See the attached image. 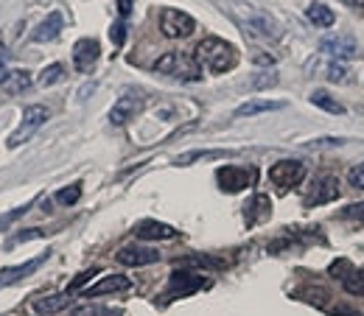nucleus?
Listing matches in <instances>:
<instances>
[{"label": "nucleus", "instance_id": "obj_1", "mask_svg": "<svg viewBox=\"0 0 364 316\" xmlns=\"http://www.w3.org/2000/svg\"><path fill=\"white\" fill-rule=\"evenodd\" d=\"M193 59L199 62L202 70L222 76V73H228L238 65V50L222 37H205L199 45L193 48Z\"/></svg>", "mask_w": 364, "mask_h": 316}, {"label": "nucleus", "instance_id": "obj_2", "mask_svg": "<svg viewBox=\"0 0 364 316\" xmlns=\"http://www.w3.org/2000/svg\"><path fill=\"white\" fill-rule=\"evenodd\" d=\"M151 67H154V73L168 76V79H177V82H199L202 79V67L193 59V53H182V50L163 53Z\"/></svg>", "mask_w": 364, "mask_h": 316}, {"label": "nucleus", "instance_id": "obj_3", "mask_svg": "<svg viewBox=\"0 0 364 316\" xmlns=\"http://www.w3.org/2000/svg\"><path fill=\"white\" fill-rule=\"evenodd\" d=\"M232 9H235V17L241 20V26L252 37H261V40H277L280 37V23L272 14H267L264 9H255L250 3H235Z\"/></svg>", "mask_w": 364, "mask_h": 316}, {"label": "nucleus", "instance_id": "obj_4", "mask_svg": "<svg viewBox=\"0 0 364 316\" xmlns=\"http://www.w3.org/2000/svg\"><path fill=\"white\" fill-rule=\"evenodd\" d=\"M48 118H50V109H48L46 104H31V107L23 112L20 126H17L11 135L6 137V146H9V148H17V146L28 143L31 137H34L40 129H43V126H46Z\"/></svg>", "mask_w": 364, "mask_h": 316}, {"label": "nucleus", "instance_id": "obj_5", "mask_svg": "<svg viewBox=\"0 0 364 316\" xmlns=\"http://www.w3.org/2000/svg\"><path fill=\"white\" fill-rule=\"evenodd\" d=\"M160 31L168 40H185L196 31V20L180 9H163L160 11Z\"/></svg>", "mask_w": 364, "mask_h": 316}, {"label": "nucleus", "instance_id": "obj_6", "mask_svg": "<svg viewBox=\"0 0 364 316\" xmlns=\"http://www.w3.org/2000/svg\"><path fill=\"white\" fill-rule=\"evenodd\" d=\"M269 180L280 193H286L306 180V165L300 160H280L269 168Z\"/></svg>", "mask_w": 364, "mask_h": 316}, {"label": "nucleus", "instance_id": "obj_7", "mask_svg": "<svg viewBox=\"0 0 364 316\" xmlns=\"http://www.w3.org/2000/svg\"><path fill=\"white\" fill-rule=\"evenodd\" d=\"M205 285H208V280H205L202 274H196V271H174V274L168 277L166 297H168V300L191 297V294H196V291L205 288Z\"/></svg>", "mask_w": 364, "mask_h": 316}, {"label": "nucleus", "instance_id": "obj_8", "mask_svg": "<svg viewBox=\"0 0 364 316\" xmlns=\"http://www.w3.org/2000/svg\"><path fill=\"white\" fill-rule=\"evenodd\" d=\"M115 261L121 266H129V269H137V266H151L160 261V252L154 246H143V244H129V246H121L115 252Z\"/></svg>", "mask_w": 364, "mask_h": 316}, {"label": "nucleus", "instance_id": "obj_9", "mask_svg": "<svg viewBox=\"0 0 364 316\" xmlns=\"http://www.w3.org/2000/svg\"><path fill=\"white\" fill-rule=\"evenodd\" d=\"M252 180H255V171L252 168H241V165H225L216 174V182H219V187L225 193H238V190L250 187Z\"/></svg>", "mask_w": 364, "mask_h": 316}, {"label": "nucleus", "instance_id": "obj_10", "mask_svg": "<svg viewBox=\"0 0 364 316\" xmlns=\"http://www.w3.org/2000/svg\"><path fill=\"white\" fill-rule=\"evenodd\" d=\"M143 107H146V98H143V95H137V92L121 95V98L115 101V107L109 109V124H112V126H124V124H129Z\"/></svg>", "mask_w": 364, "mask_h": 316}, {"label": "nucleus", "instance_id": "obj_11", "mask_svg": "<svg viewBox=\"0 0 364 316\" xmlns=\"http://www.w3.org/2000/svg\"><path fill=\"white\" fill-rule=\"evenodd\" d=\"M339 182L333 180L331 174H322L317 180L311 182L309 193H306V207H317V205H328L333 199H339Z\"/></svg>", "mask_w": 364, "mask_h": 316}, {"label": "nucleus", "instance_id": "obj_12", "mask_svg": "<svg viewBox=\"0 0 364 316\" xmlns=\"http://www.w3.org/2000/svg\"><path fill=\"white\" fill-rule=\"evenodd\" d=\"M121 291H132V280L127 274H104L98 283H92L90 288L82 291V297H107V294H121Z\"/></svg>", "mask_w": 364, "mask_h": 316}, {"label": "nucleus", "instance_id": "obj_13", "mask_svg": "<svg viewBox=\"0 0 364 316\" xmlns=\"http://www.w3.org/2000/svg\"><path fill=\"white\" fill-rule=\"evenodd\" d=\"M98 56H101V45L92 37H85L73 45V65H76L79 73H90L95 62H98Z\"/></svg>", "mask_w": 364, "mask_h": 316}, {"label": "nucleus", "instance_id": "obj_14", "mask_svg": "<svg viewBox=\"0 0 364 316\" xmlns=\"http://www.w3.org/2000/svg\"><path fill=\"white\" fill-rule=\"evenodd\" d=\"M135 235L140 241H168L177 235V229L171 224H163V222H154V219H146L135 227Z\"/></svg>", "mask_w": 364, "mask_h": 316}, {"label": "nucleus", "instance_id": "obj_15", "mask_svg": "<svg viewBox=\"0 0 364 316\" xmlns=\"http://www.w3.org/2000/svg\"><path fill=\"white\" fill-rule=\"evenodd\" d=\"M62 26H65L62 14L59 11H50L46 20L31 31V43H53L62 34Z\"/></svg>", "mask_w": 364, "mask_h": 316}, {"label": "nucleus", "instance_id": "obj_16", "mask_svg": "<svg viewBox=\"0 0 364 316\" xmlns=\"http://www.w3.org/2000/svg\"><path fill=\"white\" fill-rule=\"evenodd\" d=\"M319 50L328 53L331 59H350L356 53V43L350 37H328L319 43Z\"/></svg>", "mask_w": 364, "mask_h": 316}, {"label": "nucleus", "instance_id": "obj_17", "mask_svg": "<svg viewBox=\"0 0 364 316\" xmlns=\"http://www.w3.org/2000/svg\"><path fill=\"white\" fill-rule=\"evenodd\" d=\"M272 202H269V196H264V193H258L250 205H247V224H264L269 216H272V207H269Z\"/></svg>", "mask_w": 364, "mask_h": 316}, {"label": "nucleus", "instance_id": "obj_18", "mask_svg": "<svg viewBox=\"0 0 364 316\" xmlns=\"http://www.w3.org/2000/svg\"><path fill=\"white\" fill-rule=\"evenodd\" d=\"M68 303H70V294H68V291H62V294H53V297H43V300H37V303L31 305V311H34L37 316H50V314H59Z\"/></svg>", "mask_w": 364, "mask_h": 316}, {"label": "nucleus", "instance_id": "obj_19", "mask_svg": "<svg viewBox=\"0 0 364 316\" xmlns=\"http://www.w3.org/2000/svg\"><path fill=\"white\" fill-rule=\"evenodd\" d=\"M28 87H31V73L23 70V67L9 70L6 79H3V90L9 92V95H20V92H26Z\"/></svg>", "mask_w": 364, "mask_h": 316}, {"label": "nucleus", "instance_id": "obj_20", "mask_svg": "<svg viewBox=\"0 0 364 316\" xmlns=\"http://www.w3.org/2000/svg\"><path fill=\"white\" fill-rule=\"evenodd\" d=\"M274 109H283V101H261V98H252L247 104H241L235 109V118H252V115H261V112H274Z\"/></svg>", "mask_w": 364, "mask_h": 316}, {"label": "nucleus", "instance_id": "obj_21", "mask_svg": "<svg viewBox=\"0 0 364 316\" xmlns=\"http://www.w3.org/2000/svg\"><path fill=\"white\" fill-rule=\"evenodd\" d=\"M306 17H309V23H314L317 28H331V26L336 23V14L331 11V6H322V3H311V6L306 9Z\"/></svg>", "mask_w": 364, "mask_h": 316}, {"label": "nucleus", "instance_id": "obj_22", "mask_svg": "<svg viewBox=\"0 0 364 316\" xmlns=\"http://www.w3.org/2000/svg\"><path fill=\"white\" fill-rule=\"evenodd\" d=\"M65 65L62 62H53V65H48L46 70L40 73V79H37V85L40 87H53V85H59V82H65Z\"/></svg>", "mask_w": 364, "mask_h": 316}, {"label": "nucleus", "instance_id": "obj_23", "mask_svg": "<svg viewBox=\"0 0 364 316\" xmlns=\"http://www.w3.org/2000/svg\"><path fill=\"white\" fill-rule=\"evenodd\" d=\"M342 285L348 294L353 297H364V269H350L342 277Z\"/></svg>", "mask_w": 364, "mask_h": 316}, {"label": "nucleus", "instance_id": "obj_24", "mask_svg": "<svg viewBox=\"0 0 364 316\" xmlns=\"http://www.w3.org/2000/svg\"><path fill=\"white\" fill-rule=\"evenodd\" d=\"M311 104L319 107V109H325V112H333V115H342V112H345V107H342L339 101H333L328 92H322V90L311 92Z\"/></svg>", "mask_w": 364, "mask_h": 316}, {"label": "nucleus", "instance_id": "obj_25", "mask_svg": "<svg viewBox=\"0 0 364 316\" xmlns=\"http://www.w3.org/2000/svg\"><path fill=\"white\" fill-rule=\"evenodd\" d=\"M59 205H65V207H70V205H76L79 199H82V185L76 182V185H68V187H62V190H56V196H53Z\"/></svg>", "mask_w": 364, "mask_h": 316}, {"label": "nucleus", "instance_id": "obj_26", "mask_svg": "<svg viewBox=\"0 0 364 316\" xmlns=\"http://www.w3.org/2000/svg\"><path fill=\"white\" fill-rule=\"evenodd\" d=\"M325 79H328V82H333V85H348V82H350V73H348V67H345V65L331 62V65H325Z\"/></svg>", "mask_w": 364, "mask_h": 316}, {"label": "nucleus", "instance_id": "obj_27", "mask_svg": "<svg viewBox=\"0 0 364 316\" xmlns=\"http://www.w3.org/2000/svg\"><path fill=\"white\" fill-rule=\"evenodd\" d=\"M70 316H124L118 308H104V305H82V308H73Z\"/></svg>", "mask_w": 364, "mask_h": 316}, {"label": "nucleus", "instance_id": "obj_28", "mask_svg": "<svg viewBox=\"0 0 364 316\" xmlns=\"http://www.w3.org/2000/svg\"><path fill=\"white\" fill-rule=\"evenodd\" d=\"M182 263L202 266V269H222V266H225V261H219V258H208V255H193V258H185Z\"/></svg>", "mask_w": 364, "mask_h": 316}, {"label": "nucleus", "instance_id": "obj_29", "mask_svg": "<svg viewBox=\"0 0 364 316\" xmlns=\"http://www.w3.org/2000/svg\"><path fill=\"white\" fill-rule=\"evenodd\" d=\"M274 85H277V73H272V70L258 73V76L252 79V87H255V90H267V87H274Z\"/></svg>", "mask_w": 364, "mask_h": 316}, {"label": "nucleus", "instance_id": "obj_30", "mask_svg": "<svg viewBox=\"0 0 364 316\" xmlns=\"http://www.w3.org/2000/svg\"><path fill=\"white\" fill-rule=\"evenodd\" d=\"M348 182H350L353 187H359V190H364V163H359V165H353V168L348 171Z\"/></svg>", "mask_w": 364, "mask_h": 316}, {"label": "nucleus", "instance_id": "obj_31", "mask_svg": "<svg viewBox=\"0 0 364 316\" xmlns=\"http://www.w3.org/2000/svg\"><path fill=\"white\" fill-rule=\"evenodd\" d=\"M92 277H95V269L82 271V274H79V277H76V280H73V283L68 285V294H73V291H82V285H85L87 280H92Z\"/></svg>", "mask_w": 364, "mask_h": 316}, {"label": "nucleus", "instance_id": "obj_32", "mask_svg": "<svg viewBox=\"0 0 364 316\" xmlns=\"http://www.w3.org/2000/svg\"><path fill=\"white\" fill-rule=\"evenodd\" d=\"M109 34H112V43H115V45H124V40H127V28H124V23H115Z\"/></svg>", "mask_w": 364, "mask_h": 316}, {"label": "nucleus", "instance_id": "obj_33", "mask_svg": "<svg viewBox=\"0 0 364 316\" xmlns=\"http://www.w3.org/2000/svg\"><path fill=\"white\" fill-rule=\"evenodd\" d=\"M345 216H348V219H359V222H364V202L362 205H353L350 210H345Z\"/></svg>", "mask_w": 364, "mask_h": 316}, {"label": "nucleus", "instance_id": "obj_34", "mask_svg": "<svg viewBox=\"0 0 364 316\" xmlns=\"http://www.w3.org/2000/svg\"><path fill=\"white\" fill-rule=\"evenodd\" d=\"M132 3H135V0H118V11H121V17H129V14H132Z\"/></svg>", "mask_w": 364, "mask_h": 316}, {"label": "nucleus", "instance_id": "obj_35", "mask_svg": "<svg viewBox=\"0 0 364 316\" xmlns=\"http://www.w3.org/2000/svg\"><path fill=\"white\" fill-rule=\"evenodd\" d=\"M342 3H345V6H356V9H362L364 6V0H342Z\"/></svg>", "mask_w": 364, "mask_h": 316}, {"label": "nucleus", "instance_id": "obj_36", "mask_svg": "<svg viewBox=\"0 0 364 316\" xmlns=\"http://www.w3.org/2000/svg\"><path fill=\"white\" fill-rule=\"evenodd\" d=\"M6 73H9V70H6L3 65H0V85H3V79H6Z\"/></svg>", "mask_w": 364, "mask_h": 316}]
</instances>
